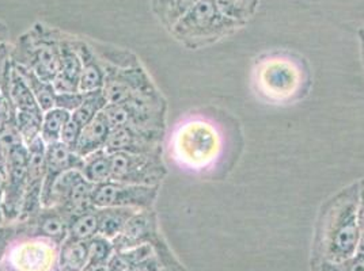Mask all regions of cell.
<instances>
[{"label": "cell", "mask_w": 364, "mask_h": 271, "mask_svg": "<svg viewBox=\"0 0 364 271\" xmlns=\"http://www.w3.org/2000/svg\"><path fill=\"white\" fill-rule=\"evenodd\" d=\"M359 182L341 189L319 211L311 260L344 262L358 254L359 247Z\"/></svg>", "instance_id": "1"}, {"label": "cell", "mask_w": 364, "mask_h": 271, "mask_svg": "<svg viewBox=\"0 0 364 271\" xmlns=\"http://www.w3.org/2000/svg\"><path fill=\"white\" fill-rule=\"evenodd\" d=\"M252 82L259 98L269 104L283 105L302 96L309 79L301 59L287 53H272L257 60Z\"/></svg>", "instance_id": "2"}, {"label": "cell", "mask_w": 364, "mask_h": 271, "mask_svg": "<svg viewBox=\"0 0 364 271\" xmlns=\"http://www.w3.org/2000/svg\"><path fill=\"white\" fill-rule=\"evenodd\" d=\"M173 148L181 166L193 171L213 170L225 153V136L213 121L195 118L180 125Z\"/></svg>", "instance_id": "3"}, {"label": "cell", "mask_w": 364, "mask_h": 271, "mask_svg": "<svg viewBox=\"0 0 364 271\" xmlns=\"http://www.w3.org/2000/svg\"><path fill=\"white\" fill-rule=\"evenodd\" d=\"M242 28L223 16L215 0H198L171 28L170 34L188 49H201L228 38Z\"/></svg>", "instance_id": "4"}, {"label": "cell", "mask_w": 364, "mask_h": 271, "mask_svg": "<svg viewBox=\"0 0 364 271\" xmlns=\"http://www.w3.org/2000/svg\"><path fill=\"white\" fill-rule=\"evenodd\" d=\"M61 35L59 29L38 22L16 40L11 60L52 83L60 70Z\"/></svg>", "instance_id": "5"}, {"label": "cell", "mask_w": 364, "mask_h": 271, "mask_svg": "<svg viewBox=\"0 0 364 271\" xmlns=\"http://www.w3.org/2000/svg\"><path fill=\"white\" fill-rule=\"evenodd\" d=\"M104 72V95L107 104H125L134 98L158 91L151 77L139 60L129 64H113L100 59Z\"/></svg>", "instance_id": "6"}, {"label": "cell", "mask_w": 364, "mask_h": 271, "mask_svg": "<svg viewBox=\"0 0 364 271\" xmlns=\"http://www.w3.org/2000/svg\"><path fill=\"white\" fill-rule=\"evenodd\" d=\"M59 253L55 243L18 232L4 259L10 271H60Z\"/></svg>", "instance_id": "7"}, {"label": "cell", "mask_w": 364, "mask_h": 271, "mask_svg": "<svg viewBox=\"0 0 364 271\" xmlns=\"http://www.w3.org/2000/svg\"><path fill=\"white\" fill-rule=\"evenodd\" d=\"M6 190L3 199L4 224H16L22 208L29 168V147L23 140L6 151Z\"/></svg>", "instance_id": "8"}, {"label": "cell", "mask_w": 364, "mask_h": 271, "mask_svg": "<svg viewBox=\"0 0 364 271\" xmlns=\"http://www.w3.org/2000/svg\"><path fill=\"white\" fill-rule=\"evenodd\" d=\"M95 184L87 181L80 170H70L53 183L44 206H53L64 211L70 219L75 214L90 211L94 206Z\"/></svg>", "instance_id": "9"}, {"label": "cell", "mask_w": 364, "mask_h": 271, "mask_svg": "<svg viewBox=\"0 0 364 271\" xmlns=\"http://www.w3.org/2000/svg\"><path fill=\"white\" fill-rule=\"evenodd\" d=\"M112 181L141 186H161L166 177L162 155H137L128 152L110 153Z\"/></svg>", "instance_id": "10"}, {"label": "cell", "mask_w": 364, "mask_h": 271, "mask_svg": "<svg viewBox=\"0 0 364 271\" xmlns=\"http://www.w3.org/2000/svg\"><path fill=\"white\" fill-rule=\"evenodd\" d=\"M161 186H141L109 181L97 184L92 202L95 208H132L136 211L154 209Z\"/></svg>", "instance_id": "11"}, {"label": "cell", "mask_w": 364, "mask_h": 271, "mask_svg": "<svg viewBox=\"0 0 364 271\" xmlns=\"http://www.w3.org/2000/svg\"><path fill=\"white\" fill-rule=\"evenodd\" d=\"M29 147V168L26 190L16 223H26L43 209V190L46 182V150L44 140L37 137Z\"/></svg>", "instance_id": "12"}, {"label": "cell", "mask_w": 364, "mask_h": 271, "mask_svg": "<svg viewBox=\"0 0 364 271\" xmlns=\"http://www.w3.org/2000/svg\"><path fill=\"white\" fill-rule=\"evenodd\" d=\"M164 135L165 133L146 132L129 126L112 129L105 150L109 153L128 152L137 155H162Z\"/></svg>", "instance_id": "13"}, {"label": "cell", "mask_w": 364, "mask_h": 271, "mask_svg": "<svg viewBox=\"0 0 364 271\" xmlns=\"http://www.w3.org/2000/svg\"><path fill=\"white\" fill-rule=\"evenodd\" d=\"M16 224L19 233L46 239L61 247V244L68 238L70 217L58 208L43 206L34 219Z\"/></svg>", "instance_id": "14"}, {"label": "cell", "mask_w": 364, "mask_h": 271, "mask_svg": "<svg viewBox=\"0 0 364 271\" xmlns=\"http://www.w3.org/2000/svg\"><path fill=\"white\" fill-rule=\"evenodd\" d=\"M159 233L158 217L154 209L139 211L128 220L122 233L113 239L116 251H125L143 243L154 240Z\"/></svg>", "instance_id": "15"}, {"label": "cell", "mask_w": 364, "mask_h": 271, "mask_svg": "<svg viewBox=\"0 0 364 271\" xmlns=\"http://www.w3.org/2000/svg\"><path fill=\"white\" fill-rule=\"evenodd\" d=\"M83 157L64 145L61 141L46 144V182L43 190V206L56 179L70 170H82Z\"/></svg>", "instance_id": "16"}, {"label": "cell", "mask_w": 364, "mask_h": 271, "mask_svg": "<svg viewBox=\"0 0 364 271\" xmlns=\"http://www.w3.org/2000/svg\"><path fill=\"white\" fill-rule=\"evenodd\" d=\"M82 75V60L73 45L71 35L63 33L60 43V70L52 80L56 94L79 92V80Z\"/></svg>", "instance_id": "17"}, {"label": "cell", "mask_w": 364, "mask_h": 271, "mask_svg": "<svg viewBox=\"0 0 364 271\" xmlns=\"http://www.w3.org/2000/svg\"><path fill=\"white\" fill-rule=\"evenodd\" d=\"M71 41L82 60V75L79 80V91L85 94L91 91L102 90L104 82H105V72L95 49L89 45L85 40L76 38L73 35H71Z\"/></svg>", "instance_id": "18"}, {"label": "cell", "mask_w": 364, "mask_h": 271, "mask_svg": "<svg viewBox=\"0 0 364 271\" xmlns=\"http://www.w3.org/2000/svg\"><path fill=\"white\" fill-rule=\"evenodd\" d=\"M110 135V126L104 111L82 128L75 152L80 157H86L92 152L104 150Z\"/></svg>", "instance_id": "19"}, {"label": "cell", "mask_w": 364, "mask_h": 271, "mask_svg": "<svg viewBox=\"0 0 364 271\" xmlns=\"http://www.w3.org/2000/svg\"><path fill=\"white\" fill-rule=\"evenodd\" d=\"M198 1V0H151V10L159 23L170 31Z\"/></svg>", "instance_id": "20"}, {"label": "cell", "mask_w": 364, "mask_h": 271, "mask_svg": "<svg viewBox=\"0 0 364 271\" xmlns=\"http://www.w3.org/2000/svg\"><path fill=\"white\" fill-rule=\"evenodd\" d=\"M80 171L83 177L95 186L112 181L110 153L104 148L87 155L83 157V166Z\"/></svg>", "instance_id": "21"}, {"label": "cell", "mask_w": 364, "mask_h": 271, "mask_svg": "<svg viewBox=\"0 0 364 271\" xmlns=\"http://www.w3.org/2000/svg\"><path fill=\"white\" fill-rule=\"evenodd\" d=\"M14 68L19 72V75L23 77V80L26 82V84L29 86L33 95L36 96L38 105L41 107V110L46 113L48 110L55 107L56 102V91L53 89V84L50 82H46L43 79H40L34 72H31V70L14 64Z\"/></svg>", "instance_id": "22"}, {"label": "cell", "mask_w": 364, "mask_h": 271, "mask_svg": "<svg viewBox=\"0 0 364 271\" xmlns=\"http://www.w3.org/2000/svg\"><path fill=\"white\" fill-rule=\"evenodd\" d=\"M136 211L132 208H98L100 235L113 240Z\"/></svg>", "instance_id": "23"}, {"label": "cell", "mask_w": 364, "mask_h": 271, "mask_svg": "<svg viewBox=\"0 0 364 271\" xmlns=\"http://www.w3.org/2000/svg\"><path fill=\"white\" fill-rule=\"evenodd\" d=\"M100 235L98 208L75 214L70 219L68 238L71 240L89 241Z\"/></svg>", "instance_id": "24"}, {"label": "cell", "mask_w": 364, "mask_h": 271, "mask_svg": "<svg viewBox=\"0 0 364 271\" xmlns=\"http://www.w3.org/2000/svg\"><path fill=\"white\" fill-rule=\"evenodd\" d=\"M10 96L11 102L16 107V111H28V113H44L38 105L36 96L33 95L29 86L19 75L13 65L11 79H10Z\"/></svg>", "instance_id": "25"}, {"label": "cell", "mask_w": 364, "mask_h": 271, "mask_svg": "<svg viewBox=\"0 0 364 271\" xmlns=\"http://www.w3.org/2000/svg\"><path fill=\"white\" fill-rule=\"evenodd\" d=\"M259 1L261 0H215L223 16L240 23L243 28L256 16Z\"/></svg>", "instance_id": "26"}, {"label": "cell", "mask_w": 364, "mask_h": 271, "mask_svg": "<svg viewBox=\"0 0 364 271\" xmlns=\"http://www.w3.org/2000/svg\"><path fill=\"white\" fill-rule=\"evenodd\" d=\"M71 118V113L59 107L48 110L43 116L41 125V138L46 144H52L60 141L61 132L65 123Z\"/></svg>", "instance_id": "27"}, {"label": "cell", "mask_w": 364, "mask_h": 271, "mask_svg": "<svg viewBox=\"0 0 364 271\" xmlns=\"http://www.w3.org/2000/svg\"><path fill=\"white\" fill-rule=\"evenodd\" d=\"M107 105V98L104 91L97 90L91 92H85V98L82 105L76 109L71 114L73 120H75L82 128L89 123L92 118H95L101 111H104Z\"/></svg>", "instance_id": "28"}, {"label": "cell", "mask_w": 364, "mask_h": 271, "mask_svg": "<svg viewBox=\"0 0 364 271\" xmlns=\"http://www.w3.org/2000/svg\"><path fill=\"white\" fill-rule=\"evenodd\" d=\"M44 113H28V111H16V125L19 135L26 145L41 136Z\"/></svg>", "instance_id": "29"}, {"label": "cell", "mask_w": 364, "mask_h": 271, "mask_svg": "<svg viewBox=\"0 0 364 271\" xmlns=\"http://www.w3.org/2000/svg\"><path fill=\"white\" fill-rule=\"evenodd\" d=\"M114 253H116V250H114L113 241L107 239L105 236L97 235L95 238H92L91 240H89V260H87V266H95V265L107 263Z\"/></svg>", "instance_id": "30"}, {"label": "cell", "mask_w": 364, "mask_h": 271, "mask_svg": "<svg viewBox=\"0 0 364 271\" xmlns=\"http://www.w3.org/2000/svg\"><path fill=\"white\" fill-rule=\"evenodd\" d=\"M311 271H364V256L356 254L344 262L311 260Z\"/></svg>", "instance_id": "31"}, {"label": "cell", "mask_w": 364, "mask_h": 271, "mask_svg": "<svg viewBox=\"0 0 364 271\" xmlns=\"http://www.w3.org/2000/svg\"><path fill=\"white\" fill-rule=\"evenodd\" d=\"M85 98L83 92H67V94H56L55 107L70 111L71 114L75 111L79 106L82 105Z\"/></svg>", "instance_id": "32"}, {"label": "cell", "mask_w": 364, "mask_h": 271, "mask_svg": "<svg viewBox=\"0 0 364 271\" xmlns=\"http://www.w3.org/2000/svg\"><path fill=\"white\" fill-rule=\"evenodd\" d=\"M80 132H82V126L75 120H73V117H71L70 121L65 123V126L63 128V132H61L60 136L61 143L75 152V147L76 144H77Z\"/></svg>", "instance_id": "33"}, {"label": "cell", "mask_w": 364, "mask_h": 271, "mask_svg": "<svg viewBox=\"0 0 364 271\" xmlns=\"http://www.w3.org/2000/svg\"><path fill=\"white\" fill-rule=\"evenodd\" d=\"M18 235V224H3L0 226V263L4 260L10 244Z\"/></svg>", "instance_id": "34"}, {"label": "cell", "mask_w": 364, "mask_h": 271, "mask_svg": "<svg viewBox=\"0 0 364 271\" xmlns=\"http://www.w3.org/2000/svg\"><path fill=\"white\" fill-rule=\"evenodd\" d=\"M358 223H359V247H358V255L364 256V179L359 182Z\"/></svg>", "instance_id": "35"}, {"label": "cell", "mask_w": 364, "mask_h": 271, "mask_svg": "<svg viewBox=\"0 0 364 271\" xmlns=\"http://www.w3.org/2000/svg\"><path fill=\"white\" fill-rule=\"evenodd\" d=\"M4 190H6V157H0V226L4 224V217H3Z\"/></svg>", "instance_id": "36"}, {"label": "cell", "mask_w": 364, "mask_h": 271, "mask_svg": "<svg viewBox=\"0 0 364 271\" xmlns=\"http://www.w3.org/2000/svg\"><path fill=\"white\" fill-rule=\"evenodd\" d=\"M358 37H359V44H360V56H362V62L364 67V26L360 28L358 31Z\"/></svg>", "instance_id": "37"}, {"label": "cell", "mask_w": 364, "mask_h": 271, "mask_svg": "<svg viewBox=\"0 0 364 271\" xmlns=\"http://www.w3.org/2000/svg\"><path fill=\"white\" fill-rule=\"evenodd\" d=\"M7 34H9L7 28L0 22V45H1L3 43H6V37H7Z\"/></svg>", "instance_id": "38"}, {"label": "cell", "mask_w": 364, "mask_h": 271, "mask_svg": "<svg viewBox=\"0 0 364 271\" xmlns=\"http://www.w3.org/2000/svg\"><path fill=\"white\" fill-rule=\"evenodd\" d=\"M0 157H6V153L3 152V150H1V147H0Z\"/></svg>", "instance_id": "39"}]
</instances>
